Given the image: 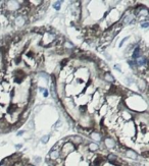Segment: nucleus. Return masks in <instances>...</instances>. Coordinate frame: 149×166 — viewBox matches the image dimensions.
Returning <instances> with one entry per match:
<instances>
[{"mask_svg":"<svg viewBox=\"0 0 149 166\" xmlns=\"http://www.w3.org/2000/svg\"><path fill=\"white\" fill-rule=\"evenodd\" d=\"M21 146H23L21 144H19V145H16V149H21Z\"/></svg>","mask_w":149,"mask_h":166,"instance_id":"b1692460","label":"nucleus"},{"mask_svg":"<svg viewBox=\"0 0 149 166\" xmlns=\"http://www.w3.org/2000/svg\"><path fill=\"white\" fill-rule=\"evenodd\" d=\"M126 156L129 158H131V159H137V158H138L137 153L135 152V151L131 150V149H127L126 150Z\"/></svg>","mask_w":149,"mask_h":166,"instance_id":"39448f33","label":"nucleus"},{"mask_svg":"<svg viewBox=\"0 0 149 166\" xmlns=\"http://www.w3.org/2000/svg\"><path fill=\"white\" fill-rule=\"evenodd\" d=\"M88 149H89L91 152H94V151H97L99 149L98 145H97L96 143H90L89 145H88Z\"/></svg>","mask_w":149,"mask_h":166,"instance_id":"1a4fd4ad","label":"nucleus"},{"mask_svg":"<svg viewBox=\"0 0 149 166\" xmlns=\"http://www.w3.org/2000/svg\"><path fill=\"white\" fill-rule=\"evenodd\" d=\"M27 166H34V165H32V164H28V165H27Z\"/></svg>","mask_w":149,"mask_h":166,"instance_id":"cd10ccee","label":"nucleus"},{"mask_svg":"<svg viewBox=\"0 0 149 166\" xmlns=\"http://www.w3.org/2000/svg\"><path fill=\"white\" fill-rule=\"evenodd\" d=\"M104 144H105V146L107 148H113L114 146H116V141L112 140L110 138H107L105 139V141H104Z\"/></svg>","mask_w":149,"mask_h":166,"instance_id":"423d86ee","label":"nucleus"},{"mask_svg":"<svg viewBox=\"0 0 149 166\" xmlns=\"http://www.w3.org/2000/svg\"><path fill=\"white\" fill-rule=\"evenodd\" d=\"M49 136H50L49 135L42 136V140H41V141H42V143H44V144H46V143H47V142L49 141Z\"/></svg>","mask_w":149,"mask_h":166,"instance_id":"a211bd4d","label":"nucleus"},{"mask_svg":"<svg viewBox=\"0 0 149 166\" xmlns=\"http://www.w3.org/2000/svg\"><path fill=\"white\" fill-rule=\"evenodd\" d=\"M67 61H68L67 59H64V60H62V66H64V64H65V63H67Z\"/></svg>","mask_w":149,"mask_h":166,"instance_id":"4be33fe9","label":"nucleus"},{"mask_svg":"<svg viewBox=\"0 0 149 166\" xmlns=\"http://www.w3.org/2000/svg\"><path fill=\"white\" fill-rule=\"evenodd\" d=\"M53 166H65L64 165V163L63 162H56V163H54V164H53Z\"/></svg>","mask_w":149,"mask_h":166,"instance_id":"aec40b11","label":"nucleus"},{"mask_svg":"<svg viewBox=\"0 0 149 166\" xmlns=\"http://www.w3.org/2000/svg\"><path fill=\"white\" fill-rule=\"evenodd\" d=\"M136 63L139 66H142V65H145L146 63H147V59H146V57H144V56H140V57L136 59Z\"/></svg>","mask_w":149,"mask_h":166,"instance_id":"0eeeda50","label":"nucleus"},{"mask_svg":"<svg viewBox=\"0 0 149 166\" xmlns=\"http://www.w3.org/2000/svg\"><path fill=\"white\" fill-rule=\"evenodd\" d=\"M128 39H129V37H126V38H124L123 40H122L121 44H119V46H121V47H122V46H123V44H124V42H125V41H126V40H128Z\"/></svg>","mask_w":149,"mask_h":166,"instance_id":"412c9836","label":"nucleus"},{"mask_svg":"<svg viewBox=\"0 0 149 166\" xmlns=\"http://www.w3.org/2000/svg\"><path fill=\"white\" fill-rule=\"evenodd\" d=\"M24 134V131H19V133H18V136H21Z\"/></svg>","mask_w":149,"mask_h":166,"instance_id":"a878e982","label":"nucleus"},{"mask_svg":"<svg viewBox=\"0 0 149 166\" xmlns=\"http://www.w3.org/2000/svg\"><path fill=\"white\" fill-rule=\"evenodd\" d=\"M62 1H57V2H55L54 4H53V7L56 9V10H59V8H60V5H62Z\"/></svg>","mask_w":149,"mask_h":166,"instance_id":"dca6fc26","label":"nucleus"},{"mask_svg":"<svg viewBox=\"0 0 149 166\" xmlns=\"http://www.w3.org/2000/svg\"><path fill=\"white\" fill-rule=\"evenodd\" d=\"M60 157V154H59V150H56V149H53L52 151H50L49 153V158L52 161H56L58 158Z\"/></svg>","mask_w":149,"mask_h":166,"instance_id":"7ed1b4c3","label":"nucleus"},{"mask_svg":"<svg viewBox=\"0 0 149 166\" xmlns=\"http://www.w3.org/2000/svg\"><path fill=\"white\" fill-rule=\"evenodd\" d=\"M114 68H116V69H118L119 72H121V68H119V64H116V65H114Z\"/></svg>","mask_w":149,"mask_h":166,"instance_id":"5701e85b","label":"nucleus"},{"mask_svg":"<svg viewBox=\"0 0 149 166\" xmlns=\"http://www.w3.org/2000/svg\"><path fill=\"white\" fill-rule=\"evenodd\" d=\"M26 18H25V16H23V15H19V16H16V19H14V24H16V26L18 27H24L26 25Z\"/></svg>","mask_w":149,"mask_h":166,"instance_id":"f03ea898","label":"nucleus"},{"mask_svg":"<svg viewBox=\"0 0 149 166\" xmlns=\"http://www.w3.org/2000/svg\"><path fill=\"white\" fill-rule=\"evenodd\" d=\"M138 15H139V16H145V18H147V16H148V10H147V8L143 7V8L141 9L140 13H139Z\"/></svg>","mask_w":149,"mask_h":166,"instance_id":"4468645a","label":"nucleus"},{"mask_svg":"<svg viewBox=\"0 0 149 166\" xmlns=\"http://www.w3.org/2000/svg\"><path fill=\"white\" fill-rule=\"evenodd\" d=\"M107 160L110 163H114L118 160V157H116V155H113V154H108V155H107Z\"/></svg>","mask_w":149,"mask_h":166,"instance_id":"ddd939ff","label":"nucleus"},{"mask_svg":"<svg viewBox=\"0 0 149 166\" xmlns=\"http://www.w3.org/2000/svg\"><path fill=\"white\" fill-rule=\"evenodd\" d=\"M149 27V23H143V24H141V28H148Z\"/></svg>","mask_w":149,"mask_h":166,"instance_id":"6ab92c4d","label":"nucleus"},{"mask_svg":"<svg viewBox=\"0 0 149 166\" xmlns=\"http://www.w3.org/2000/svg\"><path fill=\"white\" fill-rule=\"evenodd\" d=\"M101 163H102V159H101V157L100 156H95L94 157V159L92 160V166H100L101 165Z\"/></svg>","mask_w":149,"mask_h":166,"instance_id":"6e6552de","label":"nucleus"},{"mask_svg":"<svg viewBox=\"0 0 149 166\" xmlns=\"http://www.w3.org/2000/svg\"><path fill=\"white\" fill-rule=\"evenodd\" d=\"M104 80H105L106 82H109V83L114 82V77L110 75V72H106V74L104 75Z\"/></svg>","mask_w":149,"mask_h":166,"instance_id":"9b49d317","label":"nucleus"},{"mask_svg":"<svg viewBox=\"0 0 149 166\" xmlns=\"http://www.w3.org/2000/svg\"><path fill=\"white\" fill-rule=\"evenodd\" d=\"M44 96H45V97H47V96H48V93L46 92V91H44Z\"/></svg>","mask_w":149,"mask_h":166,"instance_id":"393cba45","label":"nucleus"},{"mask_svg":"<svg viewBox=\"0 0 149 166\" xmlns=\"http://www.w3.org/2000/svg\"><path fill=\"white\" fill-rule=\"evenodd\" d=\"M5 4L7 5V8L10 9V10H16V9L19 8V3L16 1H8Z\"/></svg>","mask_w":149,"mask_h":166,"instance_id":"20e7f679","label":"nucleus"},{"mask_svg":"<svg viewBox=\"0 0 149 166\" xmlns=\"http://www.w3.org/2000/svg\"><path fill=\"white\" fill-rule=\"evenodd\" d=\"M74 140H73V144L74 145H79V144H82L83 143V140L80 136H74Z\"/></svg>","mask_w":149,"mask_h":166,"instance_id":"2eb2a0df","label":"nucleus"},{"mask_svg":"<svg viewBox=\"0 0 149 166\" xmlns=\"http://www.w3.org/2000/svg\"><path fill=\"white\" fill-rule=\"evenodd\" d=\"M140 56H141V49L139 47H137L133 52V58L134 59H137V58H139Z\"/></svg>","mask_w":149,"mask_h":166,"instance_id":"f8f14e48","label":"nucleus"},{"mask_svg":"<svg viewBox=\"0 0 149 166\" xmlns=\"http://www.w3.org/2000/svg\"><path fill=\"white\" fill-rule=\"evenodd\" d=\"M75 150H76V147H75L74 144H73L72 142H67V143H65L62 147V149H60L59 154L62 156V157H67L68 154L73 153Z\"/></svg>","mask_w":149,"mask_h":166,"instance_id":"f257e3e1","label":"nucleus"},{"mask_svg":"<svg viewBox=\"0 0 149 166\" xmlns=\"http://www.w3.org/2000/svg\"><path fill=\"white\" fill-rule=\"evenodd\" d=\"M64 47L65 48H70V49H73V48H74V45H73L72 43L68 42V41H65V42H64Z\"/></svg>","mask_w":149,"mask_h":166,"instance_id":"f3484780","label":"nucleus"},{"mask_svg":"<svg viewBox=\"0 0 149 166\" xmlns=\"http://www.w3.org/2000/svg\"><path fill=\"white\" fill-rule=\"evenodd\" d=\"M0 166H6L5 164H3V163H1V164H0Z\"/></svg>","mask_w":149,"mask_h":166,"instance_id":"bb28decb","label":"nucleus"},{"mask_svg":"<svg viewBox=\"0 0 149 166\" xmlns=\"http://www.w3.org/2000/svg\"><path fill=\"white\" fill-rule=\"evenodd\" d=\"M90 136H91L92 140H94V141H100L101 140V135H100L99 133H97V131H93Z\"/></svg>","mask_w":149,"mask_h":166,"instance_id":"9d476101","label":"nucleus"}]
</instances>
